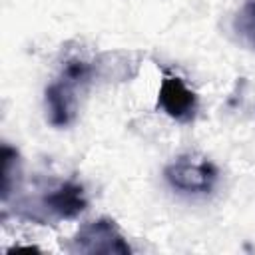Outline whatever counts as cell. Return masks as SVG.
<instances>
[{
  "mask_svg": "<svg viewBox=\"0 0 255 255\" xmlns=\"http://www.w3.org/2000/svg\"><path fill=\"white\" fill-rule=\"evenodd\" d=\"M70 249L74 253H108V255L112 253L129 255L131 253L118 225L108 217L90 221L84 227H80V231L72 239Z\"/></svg>",
  "mask_w": 255,
  "mask_h": 255,
  "instance_id": "7a4b0ae2",
  "label": "cell"
},
{
  "mask_svg": "<svg viewBox=\"0 0 255 255\" xmlns=\"http://www.w3.org/2000/svg\"><path fill=\"white\" fill-rule=\"evenodd\" d=\"M233 32L237 40L255 52V0H243L233 16Z\"/></svg>",
  "mask_w": 255,
  "mask_h": 255,
  "instance_id": "8992f818",
  "label": "cell"
},
{
  "mask_svg": "<svg viewBox=\"0 0 255 255\" xmlns=\"http://www.w3.org/2000/svg\"><path fill=\"white\" fill-rule=\"evenodd\" d=\"M48 122L54 128H66L76 118V88L64 80H56L46 88Z\"/></svg>",
  "mask_w": 255,
  "mask_h": 255,
  "instance_id": "5b68a950",
  "label": "cell"
},
{
  "mask_svg": "<svg viewBox=\"0 0 255 255\" xmlns=\"http://www.w3.org/2000/svg\"><path fill=\"white\" fill-rule=\"evenodd\" d=\"M42 205L46 211H50L58 219H74L86 209L88 201L82 185L74 181H64L44 195Z\"/></svg>",
  "mask_w": 255,
  "mask_h": 255,
  "instance_id": "277c9868",
  "label": "cell"
},
{
  "mask_svg": "<svg viewBox=\"0 0 255 255\" xmlns=\"http://www.w3.org/2000/svg\"><path fill=\"white\" fill-rule=\"evenodd\" d=\"M163 175L173 189L193 195L209 193L217 183V167L209 159L193 155L177 157L163 169Z\"/></svg>",
  "mask_w": 255,
  "mask_h": 255,
  "instance_id": "6da1fadb",
  "label": "cell"
},
{
  "mask_svg": "<svg viewBox=\"0 0 255 255\" xmlns=\"http://www.w3.org/2000/svg\"><path fill=\"white\" fill-rule=\"evenodd\" d=\"M92 76H94V68H92L86 60L72 58V60H68V62L64 64L60 80H64L66 84H70V86H74V88L78 90L80 86L88 84V82L92 80Z\"/></svg>",
  "mask_w": 255,
  "mask_h": 255,
  "instance_id": "52a82bcc",
  "label": "cell"
},
{
  "mask_svg": "<svg viewBox=\"0 0 255 255\" xmlns=\"http://www.w3.org/2000/svg\"><path fill=\"white\" fill-rule=\"evenodd\" d=\"M157 106L175 122L179 124H191L197 114V96L193 90H189L179 76H163L159 94H157Z\"/></svg>",
  "mask_w": 255,
  "mask_h": 255,
  "instance_id": "3957f363",
  "label": "cell"
}]
</instances>
